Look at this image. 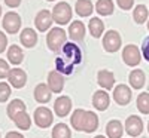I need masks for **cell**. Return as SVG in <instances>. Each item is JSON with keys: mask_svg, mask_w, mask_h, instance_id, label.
<instances>
[{"mask_svg": "<svg viewBox=\"0 0 149 138\" xmlns=\"http://www.w3.org/2000/svg\"><path fill=\"white\" fill-rule=\"evenodd\" d=\"M82 61V52L76 43H66L58 51V57L55 58L57 71L61 74H72L74 67Z\"/></svg>", "mask_w": 149, "mask_h": 138, "instance_id": "cell-1", "label": "cell"}, {"mask_svg": "<svg viewBox=\"0 0 149 138\" xmlns=\"http://www.w3.org/2000/svg\"><path fill=\"white\" fill-rule=\"evenodd\" d=\"M66 37H67V34H66V31L63 28H60V27L52 28L46 36L48 48L51 49V51H54V52H58L60 49L66 45Z\"/></svg>", "mask_w": 149, "mask_h": 138, "instance_id": "cell-2", "label": "cell"}, {"mask_svg": "<svg viewBox=\"0 0 149 138\" xmlns=\"http://www.w3.org/2000/svg\"><path fill=\"white\" fill-rule=\"evenodd\" d=\"M52 18L57 24H60V26L69 24V21L72 19V8H70V5L66 3V2L57 3L52 9Z\"/></svg>", "mask_w": 149, "mask_h": 138, "instance_id": "cell-3", "label": "cell"}, {"mask_svg": "<svg viewBox=\"0 0 149 138\" xmlns=\"http://www.w3.org/2000/svg\"><path fill=\"white\" fill-rule=\"evenodd\" d=\"M54 122V115L48 107H37L34 110V123L39 128H48Z\"/></svg>", "mask_w": 149, "mask_h": 138, "instance_id": "cell-4", "label": "cell"}, {"mask_svg": "<svg viewBox=\"0 0 149 138\" xmlns=\"http://www.w3.org/2000/svg\"><path fill=\"white\" fill-rule=\"evenodd\" d=\"M122 59L128 67H136L140 62V51L136 45H127L122 51Z\"/></svg>", "mask_w": 149, "mask_h": 138, "instance_id": "cell-5", "label": "cell"}, {"mask_svg": "<svg viewBox=\"0 0 149 138\" xmlns=\"http://www.w3.org/2000/svg\"><path fill=\"white\" fill-rule=\"evenodd\" d=\"M2 24H3V28L9 34H15L21 28V17L17 14V12H8V14L3 17Z\"/></svg>", "mask_w": 149, "mask_h": 138, "instance_id": "cell-6", "label": "cell"}, {"mask_svg": "<svg viewBox=\"0 0 149 138\" xmlns=\"http://www.w3.org/2000/svg\"><path fill=\"white\" fill-rule=\"evenodd\" d=\"M103 48L107 52H116L121 48V36L118 34V31L110 30L104 34L103 37Z\"/></svg>", "mask_w": 149, "mask_h": 138, "instance_id": "cell-7", "label": "cell"}, {"mask_svg": "<svg viewBox=\"0 0 149 138\" xmlns=\"http://www.w3.org/2000/svg\"><path fill=\"white\" fill-rule=\"evenodd\" d=\"M125 131L131 137H139L143 132V122L139 116H128L125 120Z\"/></svg>", "mask_w": 149, "mask_h": 138, "instance_id": "cell-8", "label": "cell"}, {"mask_svg": "<svg viewBox=\"0 0 149 138\" xmlns=\"http://www.w3.org/2000/svg\"><path fill=\"white\" fill-rule=\"evenodd\" d=\"M8 79H9V83L14 88L21 89V88H24L27 83V74L21 68H12L8 74Z\"/></svg>", "mask_w": 149, "mask_h": 138, "instance_id": "cell-9", "label": "cell"}, {"mask_svg": "<svg viewBox=\"0 0 149 138\" xmlns=\"http://www.w3.org/2000/svg\"><path fill=\"white\" fill-rule=\"evenodd\" d=\"M54 18H52V12H49L46 9L40 10L39 14L36 15V19H34V24H36V28L39 31H46L49 27H51Z\"/></svg>", "mask_w": 149, "mask_h": 138, "instance_id": "cell-10", "label": "cell"}, {"mask_svg": "<svg viewBox=\"0 0 149 138\" xmlns=\"http://www.w3.org/2000/svg\"><path fill=\"white\" fill-rule=\"evenodd\" d=\"M113 99L119 106H127L131 99V89L127 85H118L113 89Z\"/></svg>", "mask_w": 149, "mask_h": 138, "instance_id": "cell-11", "label": "cell"}, {"mask_svg": "<svg viewBox=\"0 0 149 138\" xmlns=\"http://www.w3.org/2000/svg\"><path fill=\"white\" fill-rule=\"evenodd\" d=\"M48 86L54 94H60L64 88V79L61 76V73H58L57 70L51 71L48 74Z\"/></svg>", "mask_w": 149, "mask_h": 138, "instance_id": "cell-12", "label": "cell"}, {"mask_svg": "<svg viewBox=\"0 0 149 138\" xmlns=\"http://www.w3.org/2000/svg\"><path fill=\"white\" fill-rule=\"evenodd\" d=\"M54 110H55V115L60 117H64L69 115V111L72 110V99L69 97H60L55 99L54 103Z\"/></svg>", "mask_w": 149, "mask_h": 138, "instance_id": "cell-13", "label": "cell"}, {"mask_svg": "<svg viewBox=\"0 0 149 138\" xmlns=\"http://www.w3.org/2000/svg\"><path fill=\"white\" fill-rule=\"evenodd\" d=\"M97 82L103 89L110 91L115 85V76H113V73L109 71V70H100L97 74Z\"/></svg>", "mask_w": 149, "mask_h": 138, "instance_id": "cell-14", "label": "cell"}, {"mask_svg": "<svg viewBox=\"0 0 149 138\" xmlns=\"http://www.w3.org/2000/svg\"><path fill=\"white\" fill-rule=\"evenodd\" d=\"M51 95H52V91L45 83H39L34 88V99L39 104H46L51 99Z\"/></svg>", "mask_w": 149, "mask_h": 138, "instance_id": "cell-15", "label": "cell"}, {"mask_svg": "<svg viewBox=\"0 0 149 138\" xmlns=\"http://www.w3.org/2000/svg\"><path fill=\"white\" fill-rule=\"evenodd\" d=\"M109 103H110V98H109L106 91H95L94 92V95H93V106L97 110L104 111L109 107Z\"/></svg>", "mask_w": 149, "mask_h": 138, "instance_id": "cell-16", "label": "cell"}, {"mask_svg": "<svg viewBox=\"0 0 149 138\" xmlns=\"http://www.w3.org/2000/svg\"><path fill=\"white\" fill-rule=\"evenodd\" d=\"M98 128V117L94 111H86L85 113V120H84V132L91 134Z\"/></svg>", "mask_w": 149, "mask_h": 138, "instance_id": "cell-17", "label": "cell"}, {"mask_svg": "<svg viewBox=\"0 0 149 138\" xmlns=\"http://www.w3.org/2000/svg\"><path fill=\"white\" fill-rule=\"evenodd\" d=\"M69 36L73 40H82L85 36V26L82 21H73L69 27Z\"/></svg>", "mask_w": 149, "mask_h": 138, "instance_id": "cell-18", "label": "cell"}, {"mask_svg": "<svg viewBox=\"0 0 149 138\" xmlns=\"http://www.w3.org/2000/svg\"><path fill=\"white\" fill-rule=\"evenodd\" d=\"M19 40H21V43L26 46V48H33L36 45V42H37V34L31 28H24L21 31Z\"/></svg>", "mask_w": 149, "mask_h": 138, "instance_id": "cell-19", "label": "cell"}, {"mask_svg": "<svg viewBox=\"0 0 149 138\" xmlns=\"http://www.w3.org/2000/svg\"><path fill=\"white\" fill-rule=\"evenodd\" d=\"M26 111V103L22 101V99H14V101H10L9 106H8V116L9 119L14 120L15 116H18L19 113Z\"/></svg>", "mask_w": 149, "mask_h": 138, "instance_id": "cell-20", "label": "cell"}, {"mask_svg": "<svg viewBox=\"0 0 149 138\" xmlns=\"http://www.w3.org/2000/svg\"><path fill=\"white\" fill-rule=\"evenodd\" d=\"M106 134L109 138H121L124 134L122 123L119 120H110L106 126Z\"/></svg>", "mask_w": 149, "mask_h": 138, "instance_id": "cell-21", "label": "cell"}, {"mask_svg": "<svg viewBox=\"0 0 149 138\" xmlns=\"http://www.w3.org/2000/svg\"><path fill=\"white\" fill-rule=\"evenodd\" d=\"M95 10L98 15H103V17H107V15H112L113 14V2L112 0H98V2L95 3Z\"/></svg>", "mask_w": 149, "mask_h": 138, "instance_id": "cell-22", "label": "cell"}, {"mask_svg": "<svg viewBox=\"0 0 149 138\" xmlns=\"http://www.w3.org/2000/svg\"><path fill=\"white\" fill-rule=\"evenodd\" d=\"M128 80H130V85L134 88V89H142V88L145 86V73L142 70L136 68L130 73Z\"/></svg>", "mask_w": 149, "mask_h": 138, "instance_id": "cell-23", "label": "cell"}, {"mask_svg": "<svg viewBox=\"0 0 149 138\" xmlns=\"http://www.w3.org/2000/svg\"><path fill=\"white\" fill-rule=\"evenodd\" d=\"M85 110L82 108H78L73 111V115L70 117V123L72 126L76 129V131H84V120H85Z\"/></svg>", "mask_w": 149, "mask_h": 138, "instance_id": "cell-24", "label": "cell"}, {"mask_svg": "<svg viewBox=\"0 0 149 138\" xmlns=\"http://www.w3.org/2000/svg\"><path fill=\"white\" fill-rule=\"evenodd\" d=\"M74 9H76V14L79 17H90L93 14V9H95V8L93 6L90 0H78Z\"/></svg>", "mask_w": 149, "mask_h": 138, "instance_id": "cell-25", "label": "cell"}, {"mask_svg": "<svg viewBox=\"0 0 149 138\" xmlns=\"http://www.w3.org/2000/svg\"><path fill=\"white\" fill-rule=\"evenodd\" d=\"M8 59H9L14 66L21 64V61L24 59V54H22V51H21V48L17 46V45L9 46V49H8Z\"/></svg>", "mask_w": 149, "mask_h": 138, "instance_id": "cell-26", "label": "cell"}, {"mask_svg": "<svg viewBox=\"0 0 149 138\" xmlns=\"http://www.w3.org/2000/svg\"><path fill=\"white\" fill-rule=\"evenodd\" d=\"M90 33H91V36L93 37H95V39H98L102 34H103V31H104V24H103V21L100 19V18H91L90 19Z\"/></svg>", "mask_w": 149, "mask_h": 138, "instance_id": "cell-27", "label": "cell"}, {"mask_svg": "<svg viewBox=\"0 0 149 138\" xmlns=\"http://www.w3.org/2000/svg\"><path fill=\"white\" fill-rule=\"evenodd\" d=\"M14 122L17 125V128H19L22 131H27L31 126V117L27 115V111H22V113H19L18 116H15Z\"/></svg>", "mask_w": 149, "mask_h": 138, "instance_id": "cell-28", "label": "cell"}, {"mask_svg": "<svg viewBox=\"0 0 149 138\" xmlns=\"http://www.w3.org/2000/svg\"><path fill=\"white\" fill-rule=\"evenodd\" d=\"M52 138H72V132L66 123H58L52 129Z\"/></svg>", "mask_w": 149, "mask_h": 138, "instance_id": "cell-29", "label": "cell"}, {"mask_svg": "<svg viewBox=\"0 0 149 138\" xmlns=\"http://www.w3.org/2000/svg\"><path fill=\"white\" fill-rule=\"evenodd\" d=\"M133 18H134L136 24H143L148 19V8L145 5L136 6V9L133 12Z\"/></svg>", "mask_w": 149, "mask_h": 138, "instance_id": "cell-30", "label": "cell"}, {"mask_svg": "<svg viewBox=\"0 0 149 138\" xmlns=\"http://www.w3.org/2000/svg\"><path fill=\"white\" fill-rule=\"evenodd\" d=\"M137 108L143 115H149V94L148 92H142L137 97Z\"/></svg>", "mask_w": 149, "mask_h": 138, "instance_id": "cell-31", "label": "cell"}, {"mask_svg": "<svg viewBox=\"0 0 149 138\" xmlns=\"http://www.w3.org/2000/svg\"><path fill=\"white\" fill-rule=\"evenodd\" d=\"M10 86L6 82H0V103H6L10 97Z\"/></svg>", "mask_w": 149, "mask_h": 138, "instance_id": "cell-32", "label": "cell"}, {"mask_svg": "<svg viewBox=\"0 0 149 138\" xmlns=\"http://www.w3.org/2000/svg\"><path fill=\"white\" fill-rule=\"evenodd\" d=\"M9 66H8V62L5 59H0V79H5L8 77V74H9Z\"/></svg>", "mask_w": 149, "mask_h": 138, "instance_id": "cell-33", "label": "cell"}, {"mask_svg": "<svg viewBox=\"0 0 149 138\" xmlns=\"http://www.w3.org/2000/svg\"><path fill=\"white\" fill-rule=\"evenodd\" d=\"M142 55L146 61H149V37L143 40V45H142Z\"/></svg>", "mask_w": 149, "mask_h": 138, "instance_id": "cell-34", "label": "cell"}, {"mask_svg": "<svg viewBox=\"0 0 149 138\" xmlns=\"http://www.w3.org/2000/svg\"><path fill=\"white\" fill-rule=\"evenodd\" d=\"M118 2V6L124 10H127V9H131L133 5H134V0H116Z\"/></svg>", "mask_w": 149, "mask_h": 138, "instance_id": "cell-35", "label": "cell"}, {"mask_svg": "<svg viewBox=\"0 0 149 138\" xmlns=\"http://www.w3.org/2000/svg\"><path fill=\"white\" fill-rule=\"evenodd\" d=\"M6 46H8V39H6L5 33L0 31V54H2L5 49H6Z\"/></svg>", "mask_w": 149, "mask_h": 138, "instance_id": "cell-36", "label": "cell"}, {"mask_svg": "<svg viewBox=\"0 0 149 138\" xmlns=\"http://www.w3.org/2000/svg\"><path fill=\"white\" fill-rule=\"evenodd\" d=\"M5 3L9 6V8H18L21 5V0H5Z\"/></svg>", "mask_w": 149, "mask_h": 138, "instance_id": "cell-37", "label": "cell"}, {"mask_svg": "<svg viewBox=\"0 0 149 138\" xmlns=\"http://www.w3.org/2000/svg\"><path fill=\"white\" fill-rule=\"evenodd\" d=\"M6 138H26L22 134H19V132H15V131H12V132H8L6 134Z\"/></svg>", "mask_w": 149, "mask_h": 138, "instance_id": "cell-38", "label": "cell"}, {"mask_svg": "<svg viewBox=\"0 0 149 138\" xmlns=\"http://www.w3.org/2000/svg\"><path fill=\"white\" fill-rule=\"evenodd\" d=\"M95 138H104V137H103V135H97Z\"/></svg>", "mask_w": 149, "mask_h": 138, "instance_id": "cell-39", "label": "cell"}, {"mask_svg": "<svg viewBox=\"0 0 149 138\" xmlns=\"http://www.w3.org/2000/svg\"><path fill=\"white\" fill-rule=\"evenodd\" d=\"M0 15H2V6H0Z\"/></svg>", "mask_w": 149, "mask_h": 138, "instance_id": "cell-40", "label": "cell"}, {"mask_svg": "<svg viewBox=\"0 0 149 138\" xmlns=\"http://www.w3.org/2000/svg\"><path fill=\"white\" fill-rule=\"evenodd\" d=\"M148 30H149V21H148Z\"/></svg>", "mask_w": 149, "mask_h": 138, "instance_id": "cell-41", "label": "cell"}, {"mask_svg": "<svg viewBox=\"0 0 149 138\" xmlns=\"http://www.w3.org/2000/svg\"><path fill=\"white\" fill-rule=\"evenodd\" d=\"M148 131H149V123H148Z\"/></svg>", "mask_w": 149, "mask_h": 138, "instance_id": "cell-42", "label": "cell"}, {"mask_svg": "<svg viewBox=\"0 0 149 138\" xmlns=\"http://www.w3.org/2000/svg\"><path fill=\"white\" fill-rule=\"evenodd\" d=\"M48 2H54V0H48Z\"/></svg>", "mask_w": 149, "mask_h": 138, "instance_id": "cell-43", "label": "cell"}]
</instances>
